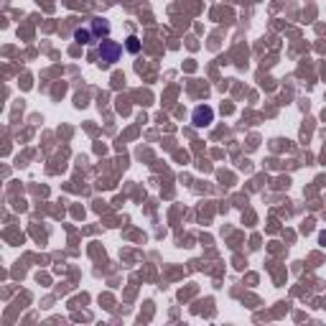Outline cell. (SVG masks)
Listing matches in <instances>:
<instances>
[{
	"label": "cell",
	"mask_w": 326,
	"mask_h": 326,
	"mask_svg": "<svg viewBox=\"0 0 326 326\" xmlns=\"http://www.w3.org/2000/svg\"><path fill=\"white\" fill-rule=\"evenodd\" d=\"M74 41H77V43H82V46H87V43H92V41H95V33H92V28H77V31H74Z\"/></svg>",
	"instance_id": "4"
},
{
	"label": "cell",
	"mask_w": 326,
	"mask_h": 326,
	"mask_svg": "<svg viewBox=\"0 0 326 326\" xmlns=\"http://www.w3.org/2000/svg\"><path fill=\"white\" fill-rule=\"evenodd\" d=\"M211 120H214V110L211 107H196L194 110V125L196 128H207Z\"/></svg>",
	"instance_id": "2"
},
{
	"label": "cell",
	"mask_w": 326,
	"mask_h": 326,
	"mask_svg": "<svg viewBox=\"0 0 326 326\" xmlns=\"http://www.w3.org/2000/svg\"><path fill=\"white\" fill-rule=\"evenodd\" d=\"M125 49H128L130 54H138V51H140V41H138L135 36H128V43H125Z\"/></svg>",
	"instance_id": "5"
},
{
	"label": "cell",
	"mask_w": 326,
	"mask_h": 326,
	"mask_svg": "<svg viewBox=\"0 0 326 326\" xmlns=\"http://www.w3.org/2000/svg\"><path fill=\"white\" fill-rule=\"evenodd\" d=\"M99 61L102 64H115L117 59H120V54H122V46L117 41H110V38H105V41H99Z\"/></svg>",
	"instance_id": "1"
},
{
	"label": "cell",
	"mask_w": 326,
	"mask_h": 326,
	"mask_svg": "<svg viewBox=\"0 0 326 326\" xmlns=\"http://www.w3.org/2000/svg\"><path fill=\"white\" fill-rule=\"evenodd\" d=\"M89 28H92V33H95V36L99 38V36H110V23H107V20L105 18H92V26H89Z\"/></svg>",
	"instance_id": "3"
}]
</instances>
